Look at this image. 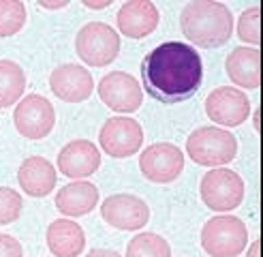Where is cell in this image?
I'll list each match as a JSON object with an SVG mask.
<instances>
[{"mask_svg":"<svg viewBox=\"0 0 263 257\" xmlns=\"http://www.w3.org/2000/svg\"><path fill=\"white\" fill-rule=\"evenodd\" d=\"M141 82L146 93L165 105L182 103L201 88V56L189 43H161L141 60Z\"/></svg>","mask_w":263,"mask_h":257,"instance_id":"1","label":"cell"},{"mask_svg":"<svg viewBox=\"0 0 263 257\" xmlns=\"http://www.w3.org/2000/svg\"><path fill=\"white\" fill-rule=\"evenodd\" d=\"M180 30L197 47L214 49L233 34V13L225 3L193 0L180 13Z\"/></svg>","mask_w":263,"mask_h":257,"instance_id":"2","label":"cell"},{"mask_svg":"<svg viewBox=\"0 0 263 257\" xmlns=\"http://www.w3.org/2000/svg\"><path fill=\"white\" fill-rule=\"evenodd\" d=\"M186 154L203 167L229 165L238 154V139L222 126H199L186 137Z\"/></svg>","mask_w":263,"mask_h":257,"instance_id":"3","label":"cell"},{"mask_svg":"<svg viewBox=\"0 0 263 257\" xmlns=\"http://www.w3.org/2000/svg\"><path fill=\"white\" fill-rule=\"evenodd\" d=\"M248 247V227L240 216H212L201 229V249L210 257H238Z\"/></svg>","mask_w":263,"mask_h":257,"instance_id":"4","label":"cell"},{"mask_svg":"<svg viewBox=\"0 0 263 257\" xmlns=\"http://www.w3.org/2000/svg\"><path fill=\"white\" fill-rule=\"evenodd\" d=\"M199 195L210 210L227 214L244 201L246 185L238 172L229 170V167H214L203 174Z\"/></svg>","mask_w":263,"mask_h":257,"instance_id":"5","label":"cell"},{"mask_svg":"<svg viewBox=\"0 0 263 257\" xmlns=\"http://www.w3.org/2000/svg\"><path fill=\"white\" fill-rule=\"evenodd\" d=\"M75 51L90 67H107L120 54V34L105 22H88L75 36Z\"/></svg>","mask_w":263,"mask_h":257,"instance_id":"6","label":"cell"},{"mask_svg":"<svg viewBox=\"0 0 263 257\" xmlns=\"http://www.w3.org/2000/svg\"><path fill=\"white\" fill-rule=\"evenodd\" d=\"M13 124L26 139H43L56 126V109L43 95H26L15 103Z\"/></svg>","mask_w":263,"mask_h":257,"instance_id":"7","label":"cell"},{"mask_svg":"<svg viewBox=\"0 0 263 257\" xmlns=\"http://www.w3.org/2000/svg\"><path fill=\"white\" fill-rule=\"evenodd\" d=\"M101 148L114 159H128L141 150L143 128L135 118L128 116H111L105 120L99 131Z\"/></svg>","mask_w":263,"mask_h":257,"instance_id":"8","label":"cell"},{"mask_svg":"<svg viewBox=\"0 0 263 257\" xmlns=\"http://www.w3.org/2000/svg\"><path fill=\"white\" fill-rule=\"evenodd\" d=\"M139 170L143 178L156 185H169L184 170V152L169 141H156L139 154Z\"/></svg>","mask_w":263,"mask_h":257,"instance_id":"9","label":"cell"},{"mask_svg":"<svg viewBox=\"0 0 263 257\" xmlns=\"http://www.w3.org/2000/svg\"><path fill=\"white\" fill-rule=\"evenodd\" d=\"M103 221L122 231H139L150 221V208L141 197L133 193H116L101 204Z\"/></svg>","mask_w":263,"mask_h":257,"instance_id":"10","label":"cell"},{"mask_svg":"<svg viewBox=\"0 0 263 257\" xmlns=\"http://www.w3.org/2000/svg\"><path fill=\"white\" fill-rule=\"evenodd\" d=\"M97 93L105 105L118 114H133L143 103L141 84L124 71H111L103 75L97 86Z\"/></svg>","mask_w":263,"mask_h":257,"instance_id":"11","label":"cell"},{"mask_svg":"<svg viewBox=\"0 0 263 257\" xmlns=\"http://www.w3.org/2000/svg\"><path fill=\"white\" fill-rule=\"evenodd\" d=\"M208 118L220 126H240L251 116V99L235 86H220L205 99Z\"/></svg>","mask_w":263,"mask_h":257,"instance_id":"12","label":"cell"},{"mask_svg":"<svg viewBox=\"0 0 263 257\" xmlns=\"http://www.w3.org/2000/svg\"><path fill=\"white\" fill-rule=\"evenodd\" d=\"M95 77L82 64H60L49 73V88L64 103H84L95 93Z\"/></svg>","mask_w":263,"mask_h":257,"instance_id":"13","label":"cell"},{"mask_svg":"<svg viewBox=\"0 0 263 257\" xmlns=\"http://www.w3.org/2000/svg\"><path fill=\"white\" fill-rule=\"evenodd\" d=\"M118 30L128 39L150 36L161 22V13L152 0H128L116 13Z\"/></svg>","mask_w":263,"mask_h":257,"instance_id":"14","label":"cell"},{"mask_svg":"<svg viewBox=\"0 0 263 257\" xmlns=\"http://www.w3.org/2000/svg\"><path fill=\"white\" fill-rule=\"evenodd\" d=\"M101 167V152L90 139H73L58 152V172L71 180L90 178Z\"/></svg>","mask_w":263,"mask_h":257,"instance_id":"15","label":"cell"},{"mask_svg":"<svg viewBox=\"0 0 263 257\" xmlns=\"http://www.w3.org/2000/svg\"><path fill=\"white\" fill-rule=\"evenodd\" d=\"M56 167L45 157H28L24 159L17 170V182L22 191L30 197H47L56 189Z\"/></svg>","mask_w":263,"mask_h":257,"instance_id":"16","label":"cell"},{"mask_svg":"<svg viewBox=\"0 0 263 257\" xmlns=\"http://www.w3.org/2000/svg\"><path fill=\"white\" fill-rule=\"evenodd\" d=\"M225 71L240 90H257L261 86V49L246 45L231 49L225 60Z\"/></svg>","mask_w":263,"mask_h":257,"instance_id":"17","label":"cell"},{"mask_svg":"<svg viewBox=\"0 0 263 257\" xmlns=\"http://www.w3.org/2000/svg\"><path fill=\"white\" fill-rule=\"evenodd\" d=\"M47 249L56 257H80L86 249V234L73 218H56L47 227Z\"/></svg>","mask_w":263,"mask_h":257,"instance_id":"18","label":"cell"},{"mask_svg":"<svg viewBox=\"0 0 263 257\" xmlns=\"http://www.w3.org/2000/svg\"><path fill=\"white\" fill-rule=\"evenodd\" d=\"M97 204L99 189L86 180H73L56 193V208L67 218L86 216L97 208Z\"/></svg>","mask_w":263,"mask_h":257,"instance_id":"19","label":"cell"},{"mask_svg":"<svg viewBox=\"0 0 263 257\" xmlns=\"http://www.w3.org/2000/svg\"><path fill=\"white\" fill-rule=\"evenodd\" d=\"M26 90V73L15 60H0V109L11 107Z\"/></svg>","mask_w":263,"mask_h":257,"instance_id":"20","label":"cell"},{"mask_svg":"<svg viewBox=\"0 0 263 257\" xmlns=\"http://www.w3.org/2000/svg\"><path fill=\"white\" fill-rule=\"evenodd\" d=\"M126 257H172V247L163 236L141 231L128 240Z\"/></svg>","mask_w":263,"mask_h":257,"instance_id":"21","label":"cell"},{"mask_svg":"<svg viewBox=\"0 0 263 257\" xmlns=\"http://www.w3.org/2000/svg\"><path fill=\"white\" fill-rule=\"evenodd\" d=\"M26 5L22 0H0V36L17 34L26 24Z\"/></svg>","mask_w":263,"mask_h":257,"instance_id":"22","label":"cell"},{"mask_svg":"<svg viewBox=\"0 0 263 257\" xmlns=\"http://www.w3.org/2000/svg\"><path fill=\"white\" fill-rule=\"evenodd\" d=\"M238 39L251 47L261 45V7H251L242 11L238 20Z\"/></svg>","mask_w":263,"mask_h":257,"instance_id":"23","label":"cell"},{"mask_svg":"<svg viewBox=\"0 0 263 257\" xmlns=\"http://www.w3.org/2000/svg\"><path fill=\"white\" fill-rule=\"evenodd\" d=\"M24 201L15 189L0 187V225H11L22 216Z\"/></svg>","mask_w":263,"mask_h":257,"instance_id":"24","label":"cell"},{"mask_svg":"<svg viewBox=\"0 0 263 257\" xmlns=\"http://www.w3.org/2000/svg\"><path fill=\"white\" fill-rule=\"evenodd\" d=\"M0 257H24L22 242L15 236L0 234Z\"/></svg>","mask_w":263,"mask_h":257,"instance_id":"25","label":"cell"},{"mask_svg":"<svg viewBox=\"0 0 263 257\" xmlns=\"http://www.w3.org/2000/svg\"><path fill=\"white\" fill-rule=\"evenodd\" d=\"M82 5H84L86 9L101 11V9H107V7H111V0H82Z\"/></svg>","mask_w":263,"mask_h":257,"instance_id":"26","label":"cell"},{"mask_svg":"<svg viewBox=\"0 0 263 257\" xmlns=\"http://www.w3.org/2000/svg\"><path fill=\"white\" fill-rule=\"evenodd\" d=\"M86 257H122V255L111 251V249H92Z\"/></svg>","mask_w":263,"mask_h":257,"instance_id":"27","label":"cell"},{"mask_svg":"<svg viewBox=\"0 0 263 257\" xmlns=\"http://www.w3.org/2000/svg\"><path fill=\"white\" fill-rule=\"evenodd\" d=\"M246 257H261V238L253 240V244L246 251Z\"/></svg>","mask_w":263,"mask_h":257,"instance_id":"28","label":"cell"},{"mask_svg":"<svg viewBox=\"0 0 263 257\" xmlns=\"http://www.w3.org/2000/svg\"><path fill=\"white\" fill-rule=\"evenodd\" d=\"M39 7L54 11V9H64V7H69V3H67V0H62V3H43V0H41V3H39Z\"/></svg>","mask_w":263,"mask_h":257,"instance_id":"29","label":"cell"},{"mask_svg":"<svg viewBox=\"0 0 263 257\" xmlns=\"http://www.w3.org/2000/svg\"><path fill=\"white\" fill-rule=\"evenodd\" d=\"M253 122H255V131H257V133H261V107H259V109H255Z\"/></svg>","mask_w":263,"mask_h":257,"instance_id":"30","label":"cell"}]
</instances>
